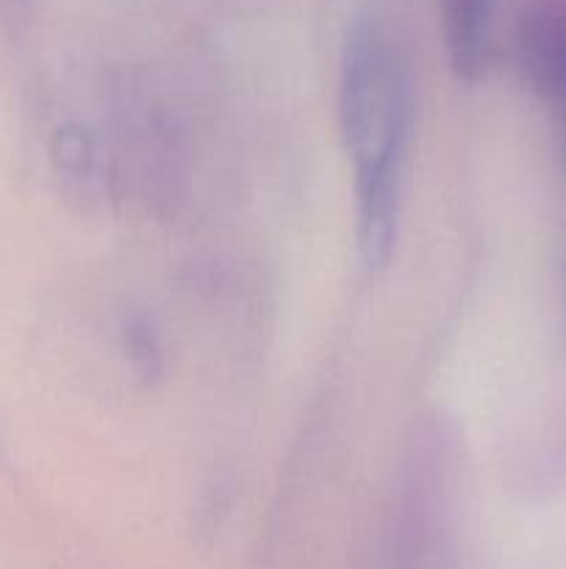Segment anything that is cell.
<instances>
[{
  "label": "cell",
  "instance_id": "cell-2",
  "mask_svg": "<svg viewBox=\"0 0 566 569\" xmlns=\"http://www.w3.org/2000/svg\"><path fill=\"white\" fill-rule=\"evenodd\" d=\"M525 76L547 111L566 156V17L536 14L519 37Z\"/></svg>",
  "mask_w": 566,
  "mask_h": 569
},
{
  "label": "cell",
  "instance_id": "cell-4",
  "mask_svg": "<svg viewBox=\"0 0 566 569\" xmlns=\"http://www.w3.org/2000/svg\"><path fill=\"white\" fill-rule=\"evenodd\" d=\"M39 0H0V31L17 33L31 22Z\"/></svg>",
  "mask_w": 566,
  "mask_h": 569
},
{
  "label": "cell",
  "instance_id": "cell-1",
  "mask_svg": "<svg viewBox=\"0 0 566 569\" xmlns=\"http://www.w3.org/2000/svg\"><path fill=\"white\" fill-rule=\"evenodd\" d=\"M338 122L353 161L361 259L370 270H383L397 244L414 122V76L400 37L375 14L358 17L344 37Z\"/></svg>",
  "mask_w": 566,
  "mask_h": 569
},
{
  "label": "cell",
  "instance_id": "cell-3",
  "mask_svg": "<svg viewBox=\"0 0 566 569\" xmlns=\"http://www.w3.org/2000/svg\"><path fill=\"white\" fill-rule=\"evenodd\" d=\"M492 11L494 0H438L449 67L466 83L486 72L492 50Z\"/></svg>",
  "mask_w": 566,
  "mask_h": 569
}]
</instances>
